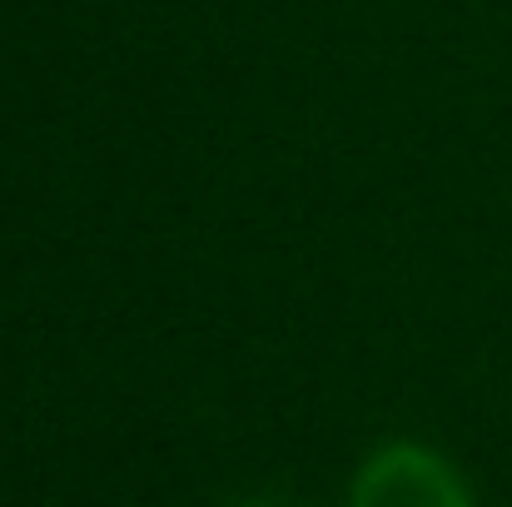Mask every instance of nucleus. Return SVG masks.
<instances>
[{
	"mask_svg": "<svg viewBox=\"0 0 512 507\" xmlns=\"http://www.w3.org/2000/svg\"><path fill=\"white\" fill-rule=\"evenodd\" d=\"M249 507H279V503H249Z\"/></svg>",
	"mask_w": 512,
	"mask_h": 507,
	"instance_id": "nucleus-2",
	"label": "nucleus"
},
{
	"mask_svg": "<svg viewBox=\"0 0 512 507\" xmlns=\"http://www.w3.org/2000/svg\"><path fill=\"white\" fill-rule=\"evenodd\" d=\"M348 507H473V498L433 448L388 443L358 468Z\"/></svg>",
	"mask_w": 512,
	"mask_h": 507,
	"instance_id": "nucleus-1",
	"label": "nucleus"
}]
</instances>
